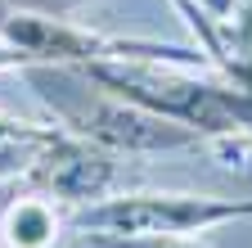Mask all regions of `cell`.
<instances>
[{"label":"cell","mask_w":252,"mask_h":248,"mask_svg":"<svg viewBox=\"0 0 252 248\" xmlns=\"http://www.w3.org/2000/svg\"><path fill=\"white\" fill-rule=\"evenodd\" d=\"M36 131H45L41 122H23V117L0 113V140H23V136H36Z\"/></svg>","instance_id":"8"},{"label":"cell","mask_w":252,"mask_h":248,"mask_svg":"<svg viewBox=\"0 0 252 248\" xmlns=\"http://www.w3.org/2000/svg\"><path fill=\"white\" fill-rule=\"evenodd\" d=\"M90 248H212L194 235H86Z\"/></svg>","instance_id":"7"},{"label":"cell","mask_w":252,"mask_h":248,"mask_svg":"<svg viewBox=\"0 0 252 248\" xmlns=\"http://www.w3.org/2000/svg\"><path fill=\"white\" fill-rule=\"evenodd\" d=\"M113 176H117V153L99 149V144H90L86 136L68 131V127H59L54 140L41 149V158L36 167H32L18 185L32 194H41L59 208H86L94 199H104L113 190Z\"/></svg>","instance_id":"4"},{"label":"cell","mask_w":252,"mask_h":248,"mask_svg":"<svg viewBox=\"0 0 252 248\" xmlns=\"http://www.w3.org/2000/svg\"><path fill=\"white\" fill-rule=\"evenodd\" d=\"M59 226H63L59 203L32 194V190H23V199H14L5 208V221H0L9 248H50L59 239Z\"/></svg>","instance_id":"5"},{"label":"cell","mask_w":252,"mask_h":248,"mask_svg":"<svg viewBox=\"0 0 252 248\" xmlns=\"http://www.w3.org/2000/svg\"><path fill=\"white\" fill-rule=\"evenodd\" d=\"M252 216V199L185 194V190H131L104 194L72 212L81 235H203Z\"/></svg>","instance_id":"3"},{"label":"cell","mask_w":252,"mask_h":248,"mask_svg":"<svg viewBox=\"0 0 252 248\" xmlns=\"http://www.w3.org/2000/svg\"><path fill=\"white\" fill-rule=\"evenodd\" d=\"M50 72V90L45 100L59 113V127H68L77 136H86L90 144H99L108 153H162V149H189L203 144L189 127L167 122L140 104H126L108 90H99L90 77H81L77 68H45Z\"/></svg>","instance_id":"2"},{"label":"cell","mask_w":252,"mask_h":248,"mask_svg":"<svg viewBox=\"0 0 252 248\" xmlns=\"http://www.w3.org/2000/svg\"><path fill=\"white\" fill-rule=\"evenodd\" d=\"M54 131H59V122L45 127V131H36V136H23V140H0V180H23L36 167L41 149L54 140Z\"/></svg>","instance_id":"6"},{"label":"cell","mask_w":252,"mask_h":248,"mask_svg":"<svg viewBox=\"0 0 252 248\" xmlns=\"http://www.w3.org/2000/svg\"><path fill=\"white\" fill-rule=\"evenodd\" d=\"M248 144H252V127H248Z\"/></svg>","instance_id":"10"},{"label":"cell","mask_w":252,"mask_h":248,"mask_svg":"<svg viewBox=\"0 0 252 248\" xmlns=\"http://www.w3.org/2000/svg\"><path fill=\"white\" fill-rule=\"evenodd\" d=\"M23 72V68H32V59L23 54V50H14V45H5V41H0V72Z\"/></svg>","instance_id":"9"},{"label":"cell","mask_w":252,"mask_h":248,"mask_svg":"<svg viewBox=\"0 0 252 248\" xmlns=\"http://www.w3.org/2000/svg\"><path fill=\"white\" fill-rule=\"evenodd\" d=\"M99 90L140 104L167 122L189 127L198 140L243 144L252 127V90L230 81L220 68H185V64H90L77 68Z\"/></svg>","instance_id":"1"}]
</instances>
